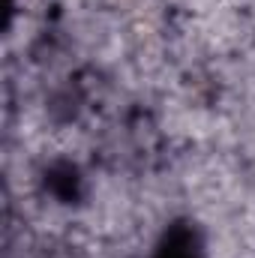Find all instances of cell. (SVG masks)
Here are the masks:
<instances>
[{"instance_id": "6da1fadb", "label": "cell", "mask_w": 255, "mask_h": 258, "mask_svg": "<svg viewBox=\"0 0 255 258\" xmlns=\"http://www.w3.org/2000/svg\"><path fill=\"white\" fill-rule=\"evenodd\" d=\"M156 258H201L192 228H186V225H174V228L165 234V240H162Z\"/></svg>"}]
</instances>
